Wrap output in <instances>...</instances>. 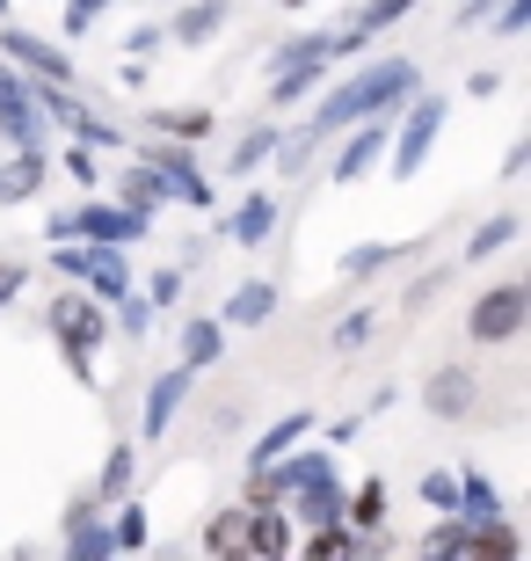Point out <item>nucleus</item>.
<instances>
[{"label": "nucleus", "instance_id": "nucleus-1", "mask_svg": "<svg viewBox=\"0 0 531 561\" xmlns=\"http://www.w3.org/2000/svg\"><path fill=\"white\" fill-rule=\"evenodd\" d=\"M423 88V66L415 59H371L357 66L343 88H327L321 110H313V139H327V131H343V125H365V117H386V110H401Z\"/></svg>", "mask_w": 531, "mask_h": 561}, {"label": "nucleus", "instance_id": "nucleus-2", "mask_svg": "<svg viewBox=\"0 0 531 561\" xmlns=\"http://www.w3.org/2000/svg\"><path fill=\"white\" fill-rule=\"evenodd\" d=\"M44 321H51V335H59V351H66V365H73V379H81V387H95V351L109 343L103 299H95V291H59Z\"/></svg>", "mask_w": 531, "mask_h": 561}, {"label": "nucleus", "instance_id": "nucleus-3", "mask_svg": "<svg viewBox=\"0 0 531 561\" xmlns=\"http://www.w3.org/2000/svg\"><path fill=\"white\" fill-rule=\"evenodd\" d=\"M524 329H531V285H524V277H503V285L473 291L466 335L481 343V351H503V343H517Z\"/></svg>", "mask_w": 531, "mask_h": 561}, {"label": "nucleus", "instance_id": "nucleus-4", "mask_svg": "<svg viewBox=\"0 0 531 561\" xmlns=\"http://www.w3.org/2000/svg\"><path fill=\"white\" fill-rule=\"evenodd\" d=\"M445 95L437 88H415V110L401 117V131H386V153H393V175H423V161L437 153V131H445Z\"/></svg>", "mask_w": 531, "mask_h": 561}, {"label": "nucleus", "instance_id": "nucleus-5", "mask_svg": "<svg viewBox=\"0 0 531 561\" xmlns=\"http://www.w3.org/2000/svg\"><path fill=\"white\" fill-rule=\"evenodd\" d=\"M146 168L161 175V190L175 197V205H189V211H211V175L197 168V153H189L183 139H153V146H146Z\"/></svg>", "mask_w": 531, "mask_h": 561}, {"label": "nucleus", "instance_id": "nucleus-6", "mask_svg": "<svg viewBox=\"0 0 531 561\" xmlns=\"http://www.w3.org/2000/svg\"><path fill=\"white\" fill-rule=\"evenodd\" d=\"M153 233V219L131 205H117V197H88V205H73V241H103V249H131V241H146Z\"/></svg>", "mask_w": 531, "mask_h": 561}, {"label": "nucleus", "instance_id": "nucleus-7", "mask_svg": "<svg viewBox=\"0 0 531 561\" xmlns=\"http://www.w3.org/2000/svg\"><path fill=\"white\" fill-rule=\"evenodd\" d=\"M291 547H299V518H291L285 503H247L241 554H255V561H285Z\"/></svg>", "mask_w": 531, "mask_h": 561}, {"label": "nucleus", "instance_id": "nucleus-8", "mask_svg": "<svg viewBox=\"0 0 531 561\" xmlns=\"http://www.w3.org/2000/svg\"><path fill=\"white\" fill-rule=\"evenodd\" d=\"M473 401H481V379H473V365H437V373L423 379V409L437 423H466Z\"/></svg>", "mask_w": 531, "mask_h": 561}, {"label": "nucleus", "instance_id": "nucleus-9", "mask_svg": "<svg viewBox=\"0 0 531 561\" xmlns=\"http://www.w3.org/2000/svg\"><path fill=\"white\" fill-rule=\"evenodd\" d=\"M0 59L8 66H22V73H37V81H73V59H66L51 37H37V30H0Z\"/></svg>", "mask_w": 531, "mask_h": 561}, {"label": "nucleus", "instance_id": "nucleus-10", "mask_svg": "<svg viewBox=\"0 0 531 561\" xmlns=\"http://www.w3.org/2000/svg\"><path fill=\"white\" fill-rule=\"evenodd\" d=\"M0 139L8 146H44V117H37L30 88H22V73L8 59H0Z\"/></svg>", "mask_w": 531, "mask_h": 561}, {"label": "nucleus", "instance_id": "nucleus-11", "mask_svg": "<svg viewBox=\"0 0 531 561\" xmlns=\"http://www.w3.org/2000/svg\"><path fill=\"white\" fill-rule=\"evenodd\" d=\"M189 387H197V373L189 365H168L153 387H146V409H139V431L146 437H168L175 431V416H183V401H189Z\"/></svg>", "mask_w": 531, "mask_h": 561}, {"label": "nucleus", "instance_id": "nucleus-12", "mask_svg": "<svg viewBox=\"0 0 531 561\" xmlns=\"http://www.w3.org/2000/svg\"><path fill=\"white\" fill-rule=\"evenodd\" d=\"M44 183H51V161H44V146H8V161H0V211L30 205Z\"/></svg>", "mask_w": 531, "mask_h": 561}, {"label": "nucleus", "instance_id": "nucleus-13", "mask_svg": "<svg viewBox=\"0 0 531 561\" xmlns=\"http://www.w3.org/2000/svg\"><path fill=\"white\" fill-rule=\"evenodd\" d=\"M269 233H277V197L269 190H241V205L226 211V241L233 249H263Z\"/></svg>", "mask_w": 531, "mask_h": 561}, {"label": "nucleus", "instance_id": "nucleus-14", "mask_svg": "<svg viewBox=\"0 0 531 561\" xmlns=\"http://www.w3.org/2000/svg\"><path fill=\"white\" fill-rule=\"evenodd\" d=\"M343 153H335V183H365L371 161L386 153V117H365V125H343Z\"/></svg>", "mask_w": 531, "mask_h": 561}, {"label": "nucleus", "instance_id": "nucleus-15", "mask_svg": "<svg viewBox=\"0 0 531 561\" xmlns=\"http://www.w3.org/2000/svg\"><path fill=\"white\" fill-rule=\"evenodd\" d=\"M269 313H277V285H269V277H247V285H233L226 291V307H219V329L233 335V329H263Z\"/></svg>", "mask_w": 531, "mask_h": 561}, {"label": "nucleus", "instance_id": "nucleus-16", "mask_svg": "<svg viewBox=\"0 0 531 561\" xmlns=\"http://www.w3.org/2000/svg\"><path fill=\"white\" fill-rule=\"evenodd\" d=\"M95 511H103L95 496L66 503V554H73V561H109V554H117V547H109V525H95Z\"/></svg>", "mask_w": 531, "mask_h": 561}, {"label": "nucleus", "instance_id": "nucleus-17", "mask_svg": "<svg viewBox=\"0 0 531 561\" xmlns=\"http://www.w3.org/2000/svg\"><path fill=\"white\" fill-rule=\"evenodd\" d=\"M219 357H226L219 313H189V321H183V365H189V373H211Z\"/></svg>", "mask_w": 531, "mask_h": 561}, {"label": "nucleus", "instance_id": "nucleus-18", "mask_svg": "<svg viewBox=\"0 0 531 561\" xmlns=\"http://www.w3.org/2000/svg\"><path fill=\"white\" fill-rule=\"evenodd\" d=\"M226 15H233V0H189L183 15L168 22V37H175V44H211L226 30Z\"/></svg>", "mask_w": 531, "mask_h": 561}, {"label": "nucleus", "instance_id": "nucleus-19", "mask_svg": "<svg viewBox=\"0 0 531 561\" xmlns=\"http://www.w3.org/2000/svg\"><path fill=\"white\" fill-rule=\"evenodd\" d=\"M131 481H139V445H124V437H117V445H109V459H103V474H95V489H88V496H95V503L109 511L117 496H131Z\"/></svg>", "mask_w": 531, "mask_h": 561}, {"label": "nucleus", "instance_id": "nucleus-20", "mask_svg": "<svg viewBox=\"0 0 531 561\" xmlns=\"http://www.w3.org/2000/svg\"><path fill=\"white\" fill-rule=\"evenodd\" d=\"M313 409H285V416L269 423L263 437H255V453H247V467H263V459H277V453H291V445H299V437H313Z\"/></svg>", "mask_w": 531, "mask_h": 561}, {"label": "nucleus", "instance_id": "nucleus-21", "mask_svg": "<svg viewBox=\"0 0 531 561\" xmlns=\"http://www.w3.org/2000/svg\"><path fill=\"white\" fill-rule=\"evenodd\" d=\"M466 554H488V561H517L524 540L510 533V518L495 511V518H466Z\"/></svg>", "mask_w": 531, "mask_h": 561}, {"label": "nucleus", "instance_id": "nucleus-22", "mask_svg": "<svg viewBox=\"0 0 531 561\" xmlns=\"http://www.w3.org/2000/svg\"><path fill=\"white\" fill-rule=\"evenodd\" d=\"M146 503L139 496H117L109 503V547H117V554H146Z\"/></svg>", "mask_w": 531, "mask_h": 561}, {"label": "nucleus", "instance_id": "nucleus-23", "mask_svg": "<svg viewBox=\"0 0 531 561\" xmlns=\"http://www.w3.org/2000/svg\"><path fill=\"white\" fill-rule=\"evenodd\" d=\"M343 518L357 525V533H379V525H386V481L365 474V481H357V496L343 489Z\"/></svg>", "mask_w": 531, "mask_h": 561}, {"label": "nucleus", "instance_id": "nucleus-24", "mask_svg": "<svg viewBox=\"0 0 531 561\" xmlns=\"http://www.w3.org/2000/svg\"><path fill=\"white\" fill-rule=\"evenodd\" d=\"M517 233H524V219H517V211H495L488 227H473V233H466V263H488V255L517 249Z\"/></svg>", "mask_w": 531, "mask_h": 561}, {"label": "nucleus", "instance_id": "nucleus-25", "mask_svg": "<svg viewBox=\"0 0 531 561\" xmlns=\"http://www.w3.org/2000/svg\"><path fill=\"white\" fill-rule=\"evenodd\" d=\"M117 205H131V211H146V219H153V211L168 205V190H161V175H153V168H124L117 175Z\"/></svg>", "mask_w": 531, "mask_h": 561}, {"label": "nucleus", "instance_id": "nucleus-26", "mask_svg": "<svg viewBox=\"0 0 531 561\" xmlns=\"http://www.w3.org/2000/svg\"><path fill=\"white\" fill-rule=\"evenodd\" d=\"M393 255H408V249H393V241H357V249H343V263H335V271H343L349 285H365V277L386 271Z\"/></svg>", "mask_w": 531, "mask_h": 561}, {"label": "nucleus", "instance_id": "nucleus-27", "mask_svg": "<svg viewBox=\"0 0 531 561\" xmlns=\"http://www.w3.org/2000/svg\"><path fill=\"white\" fill-rule=\"evenodd\" d=\"M241 533H247V503H226V511H211L205 554H241Z\"/></svg>", "mask_w": 531, "mask_h": 561}, {"label": "nucleus", "instance_id": "nucleus-28", "mask_svg": "<svg viewBox=\"0 0 531 561\" xmlns=\"http://www.w3.org/2000/svg\"><path fill=\"white\" fill-rule=\"evenodd\" d=\"M335 59V44H327V30H307V37L277 44V59H269V73H285V66H327Z\"/></svg>", "mask_w": 531, "mask_h": 561}, {"label": "nucleus", "instance_id": "nucleus-29", "mask_svg": "<svg viewBox=\"0 0 531 561\" xmlns=\"http://www.w3.org/2000/svg\"><path fill=\"white\" fill-rule=\"evenodd\" d=\"M146 117H153L161 139H183V146H197L211 131V110H146Z\"/></svg>", "mask_w": 531, "mask_h": 561}, {"label": "nucleus", "instance_id": "nucleus-30", "mask_svg": "<svg viewBox=\"0 0 531 561\" xmlns=\"http://www.w3.org/2000/svg\"><path fill=\"white\" fill-rule=\"evenodd\" d=\"M495 511H503V496H495V481L488 474H459V518H495Z\"/></svg>", "mask_w": 531, "mask_h": 561}, {"label": "nucleus", "instance_id": "nucleus-31", "mask_svg": "<svg viewBox=\"0 0 531 561\" xmlns=\"http://www.w3.org/2000/svg\"><path fill=\"white\" fill-rule=\"evenodd\" d=\"M415 554H429V561L466 554V518H459V511H445V525H437V533H423V540H415Z\"/></svg>", "mask_w": 531, "mask_h": 561}, {"label": "nucleus", "instance_id": "nucleus-32", "mask_svg": "<svg viewBox=\"0 0 531 561\" xmlns=\"http://www.w3.org/2000/svg\"><path fill=\"white\" fill-rule=\"evenodd\" d=\"M269 146H277V125H255L247 139H233V161H226V175H255V168L269 161Z\"/></svg>", "mask_w": 531, "mask_h": 561}, {"label": "nucleus", "instance_id": "nucleus-33", "mask_svg": "<svg viewBox=\"0 0 531 561\" xmlns=\"http://www.w3.org/2000/svg\"><path fill=\"white\" fill-rule=\"evenodd\" d=\"M365 335H371V307H357V313H343V321H335V335H327V351H357Z\"/></svg>", "mask_w": 531, "mask_h": 561}, {"label": "nucleus", "instance_id": "nucleus-34", "mask_svg": "<svg viewBox=\"0 0 531 561\" xmlns=\"http://www.w3.org/2000/svg\"><path fill=\"white\" fill-rule=\"evenodd\" d=\"M307 153H313V131H299V139H285V131H277V146H269V161L285 168V175H299V168H307Z\"/></svg>", "mask_w": 531, "mask_h": 561}, {"label": "nucleus", "instance_id": "nucleus-35", "mask_svg": "<svg viewBox=\"0 0 531 561\" xmlns=\"http://www.w3.org/2000/svg\"><path fill=\"white\" fill-rule=\"evenodd\" d=\"M495 37H524V22H531V0H495Z\"/></svg>", "mask_w": 531, "mask_h": 561}, {"label": "nucleus", "instance_id": "nucleus-36", "mask_svg": "<svg viewBox=\"0 0 531 561\" xmlns=\"http://www.w3.org/2000/svg\"><path fill=\"white\" fill-rule=\"evenodd\" d=\"M423 503L429 511H459V474H423Z\"/></svg>", "mask_w": 531, "mask_h": 561}, {"label": "nucleus", "instance_id": "nucleus-37", "mask_svg": "<svg viewBox=\"0 0 531 561\" xmlns=\"http://www.w3.org/2000/svg\"><path fill=\"white\" fill-rule=\"evenodd\" d=\"M66 175H73L81 190H95V183H103V175H95V146H81V139L66 146Z\"/></svg>", "mask_w": 531, "mask_h": 561}, {"label": "nucleus", "instance_id": "nucleus-38", "mask_svg": "<svg viewBox=\"0 0 531 561\" xmlns=\"http://www.w3.org/2000/svg\"><path fill=\"white\" fill-rule=\"evenodd\" d=\"M146 299H153V307H175V299H183V271H153L146 277Z\"/></svg>", "mask_w": 531, "mask_h": 561}, {"label": "nucleus", "instance_id": "nucleus-39", "mask_svg": "<svg viewBox=\"0 0 531 561\" xmlns=\"http://www.w3.org/2000/svg\"><path fill=\"white\" fill-rule=\"evenodd\" d=\"M59 8H66V37H81V30H88L95 15H103L109 0H59Z\"/></svg>", "mask_w": 531, "mask_h": 561}, {"label": "nucleus", "instance_id": "nucleus-40", "mask_svg": "<svg viewBox=\"0 0 531 561\" xmlns=\"http://www.w3.org/2000/svg\"><path fill=\"white\" fill-rule=\"evenodd\" d=\"M524 168H531V139H517L510 153H503V183H517V175H524Z\"/></svg>", "mask_w": 531, "mask_h": 561}, {"label": "nucleus", "instance_id": "nucleus-41", "mask_svg": "<svg viewBox=\"0 0 531 561\" xmlns=\"http://www.w3.org/2000/svg\"><path fill=\"white\" fill-rule=\"evenodd\" d=\"M22 285H30V271H22V263H0V307H8Z\"/></svg>", "mask_w": 531, "mask_h": 561}, {"label": "nucleus", "instance_id": "nucleus-42", "mask_svg": "<svg viewBox=\"0 0 531 561\" xmlns=\"http://www.w3.org/2000/svg\"><path fill=\"white\" fill-rule=\"evenodd\" d=\"M437 285H445V277H423V285H408V291H401V307H429V299H437Z\"/></svg>", "mask_w": 531, "mask_h": 561}, {"label": "nucleus", "instance_id": "nucleus-43", "mask_svg": "<svg viewBox=\"0 0 531 561\" xmlns=\"http://www.w3.org/2000/svg\"><path fill=\"white\" fill-rule=\"evenodd\" d=\"M495 88H503V73H473V81H466V95H473V103H488Z\"/></svg>", "mask_w": 531, "mask_h": 561}, {"label": "nucleus", "instance_id": "nucleus-44", "mask_svg": "<svg viewBox=\"0 0 531 561\" xmlns=\"http://www.w3.org/2000/svg\"><path fill=\"white\" fill-rule=\"evenodd\" d=\"M285 8H307V0H285Z\"/></svg>", "mask_w": 531, "mask_h": 561}, {"label": "nucleus", "instance_id": "nucleus-45", "mask_svg": "<svg viewBox=\"0 0 531 561\" xmlns=\"http://www.w3.org/2000/svg\"><path fill=\"white\" fill-rule=\"evenodd\" d=\"M0 8H8V0H0Z\"/></svg>", "mask_w": 531, "mask_h": 561}]
</instances>
